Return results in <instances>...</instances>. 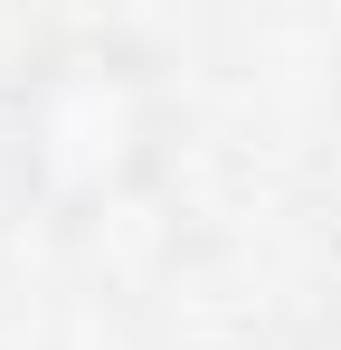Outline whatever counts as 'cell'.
Instances as JSON below:
<instances>
[{
  "label": "cell",
  "mask_w": 341,
  "mask_h": 350,
  "mask_svg": "<svg viewBox=\"0 0 341 350\" xmlns=\"http://www.w3.org/2000/svg\"><path fill=\"white\" fill-rule=\"evenodd\" d=\"M0 142H10V180L48 218H114L123 199H142L170 171L180 95L152 66V48L76 29L19 66Z\"/></svg>",
  "instance_id": "cell-1"
},
{
  "label": "cell",
  "mask_w": 341,
  "mask_h": 350,
  "mask_svg": "<svg viewBox=\"0 0 341 350\" xmlns=\"http://www.w3.org/2000/svg\"><path fill=\"white\" fill-rule=\"evenodd\" d=\"M313 350H341V322H332V332H323V341H313Z\"/></svg>",
  "instance_id": "cell-2"
}]
</instances>
